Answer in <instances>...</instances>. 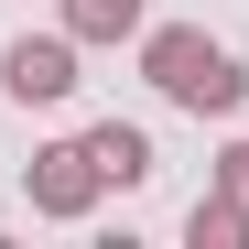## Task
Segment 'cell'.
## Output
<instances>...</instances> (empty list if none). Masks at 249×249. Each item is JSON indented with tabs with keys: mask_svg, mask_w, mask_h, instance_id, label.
Masks as SVG:
<instances>
[{
	"mask_svg": "<svg viewBox=\"0 0 249 249\" xmlns=\"http://www.w3.org/2000/svg\"><path fill=\"white\" fill-rule=\"evenodd\" d=\"M87 152H98V174H108L119 195H130V184H152V141L130 130V119H98V130H87Z\"/></svg>",
	"mask_w": 249,
	"mask_h": 249,
	"instance_id": "cell-4",
	"label": "cell"
},
{
	"mask_svg": "<svg viewBox=\"0 0 249 249\" xmlns=\"http://www.w3.org/2000/svg\"><path fill=\"white\" fill-rule=\"evenodd\" d=\"M76 44H141V0H65Z\"/></svg>",
	"mask_w": 249,
	"mask_h": 249,
	"instance_id": "cell-5",
	"label": "cell"
},
{
	"mask_svg": "<svg viewBox=\"0 0 249 249\" xmlns=\"http://www.w3.org/2000/svg\"><path fill=\"white\" fill-rule=\"evenodd\" d=\"M217 195H228V206H249V141H228V152H217Z\"/></svg>",
	"mask_w": 249,
	"mask_h": 249,
	"instance_id": "cell-7",
	"label": "cell"
},
{
	"mask_svg": "<svg viewBox=\"0 0 249 249\" xmlns=\"http://www.w3.org/2000/svg\"><path fill=\"white\" fill-rule=\"evenodd\" d=\"M22 195H33V217H87V206L108 195V174H98L87 141H44V152L22 162Z\"/></svg>",
	"mask_w": 249,
	"mask_h": 249,
	"instance_id": "cell-2",
	"label": "cell"
},
{
	"mask_svg": "<svg viewBox=\"0 0 249 249\" xmlns=\"http://www.w3.org/2000/svg\"><path fill=\"white\" fill-rule=\"evenodd\" d=\"M0 87L22 108H65L76 98V33H22V44L0 54Z\"/></svg>",
	"mask_w": 249,
	"mask_h": 249,
	"instance_id": "cell-3",
	"label": "cell"
},
{
	"mask_svg": "<svg viewBox=\"0 0 249 249\" xmlns=\"http://www.w3.org/2000/svg\"><path fill=\"white\" fill-rule=\"evenodd\" d=\"M184 238H195V249H249V206H228V195H195Z\"/></svg>",
	"mask_w": 249,
	"mask_h": 249,
	"instance_id": "cell-6",
	"label": "cell"
},
{
	"mask_svg": "<svg viewBox=\"0 0 249 249\" xmlns=\"http://www.w3.org/2000/svg\"><path fill=\"white\" fill-rule=\"evenodd\" d=\"M141 76L174 108H195V119H238L249 108V65L228 44H206L195 22H141Z\"/></svg>",
	"mask_w": 249,
	"mask_h": 249,
	"instance_id": "cell-1",
	"label": "cell"
}]
</instances>
